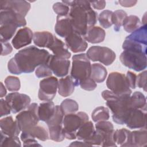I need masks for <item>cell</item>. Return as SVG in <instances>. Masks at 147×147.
I'll return each instance as SVG.
<instances>
[{"instance_id":"32","label":"cell","mask_w":147,"mask_h":147,"mask_svg":"<svg viewBox=\"0 0 147 147\" xmlns=\"http://www.w3.org/2000/svg\"><path fill=\"white\" fill-rule=\"evenodd\" d=\"M18 26L12 24H0V34L1 42L8 41L13 37Z\"/></svg>"},{"instance_id":"26","label":"cell","mask_w":147,"mask_h":147,"mask_svg":"<svg viewBox=\"0 0 147 147\" xmlns=\"http://www.w3.org/2000/svg\"><path fill=\"white\" fill-rule=\"evenodd\" d=\"M74 90L75 85L71 76L61 78L58 81V92L61 96H68L74 92Z\"/></svg>"},{"instance_id":"19","label":"cell","mask_w":147,"mask_h":147,"mask_svg":"<svg viewBox=\"0 0 147 147\" xmlns=\"http://www.w3.org/2000/svg\"><path fill=\"white\" fill-rule=\"evenodd\" d=\"M45 141L49 138V133L46 129L41 126L36 125L28 130L22 131L21 134V140L22 141L28 138H35Z\"/></svg>"},{"instance_id":"25","label":"cell","mask_w":147,"mask_h":147,"mask_svg":"<svg viewBox=\"0 0 147 147\" xmlns=\"http://www.w3.org/2000/svg\"><path fill=\"white\" fill-rule=\"evenodd\" d=\"M106 33L104 29L99 26H93L89 29L86 34L83 37L84 40L90 43H99L105 40Z\"/></svg>"},{"instance_id":"24","label":"cell","mask_w":147,"mask_h":147,"mask_svg":"<svg viewBox=\"0 0 147 147\" xmlns=\"http://www.w3.org/2000/svg\"><path fill=\"white\" fill-rule=\"evenodd\" d=\"M56 106L52 101L41 103L38 107V115L40 121L47 122L54 114Z\"/></svg>"},{"instance_id":"21","label":"cell","mask_w":147,"mask_h":147,"mask_svg":"<svg viewBox=\"0 0 147 147\" xmlns=\"http://www.w3.org/2000/svg\"><path fill=\"white\" fill-rule=\"evenodd\" d=\"M1 131L7 136H18L21 131L17 121H14L11 116L6 117L0 121Z\"/></svg>"},{"instance_id":"51","label":"cell","mask_w":147,"mask_h":147,"mask_svg":"<svg viewBox=\"0 0 147 147\" xmlns=\"http://www.w3.org/2000/svg\"><path fill=\"white\" fill-rule=\"evenodd\" d=\"M24 146H41L35 138H28L23 141Z\"/></svg>"},{"instance_id":"49","label":"cell","mask_w":147,"mask_h":147,"mask_svg":"<svg viewBox=\"0 0 147 147\" xmlns=\"http://www.w3.org/2000/svg\"><path fill=\"white\" fill-rule=\"evenodd\" d=\"M1 42L2 45L1 55L6 56L10 54L13 51V48L11 46L10 44L7 41H2Z\"/></svg>"},{"instance_id":"42","label":"cell","mask_w":147,"mask_h":147,"mask_svg":"<svg viewBox=\"0 0 147 147\" xmlns=\"http://www.w3.org/2000/svg\"><path fill=\"white\" fill-rule=\"evenodd\" d=\"M84 142L89 144L90 146L92 145H101L103 143V137L101 134L98 131L95 130L92 135L88 138L84 140Z\"/></svg>"},{"instance_id":"4","label":"cell","mask_w":147,"mask_h":147,"mask_svg":"<svg viewBox=\"0 0 147 147\" xmlns=\"http://www.w3.org/2000/svg\"><path fill=\"white\" fill-rule=\"evenodd\" d=\"M102 96L113 114V121L119 125L126 124L132 109L130 105V95H117L111 91L104 90Z\"/></svg>"},{"instance_id":"12","label":"cell","mask_w":147,"mask_h":147,"mask_svg":"<svg viewBox=\"0 0 147 147\" xmlns=\"http://www.w3.org/2000/svg\"><path fill=\"white\" fill-rule=\"evenodd\" d=\"M5 100L9 104L11 111L16 114L28 107L30 103V98L26 94L11 92L6 95Z\"/></svg>"},{"instance_id":"3","label":"cell","mask_w":147,"mask_h":147,"mask_svg":"<svg viewBox=\"0 0 147 147\" xmlns=\"http://www.w3.org/2000/svg\"><path fill=\"white\" fill-rule=\"evenodd\" d=\"M122 48L119 59L123 65L137 72L146 69V45L125 38Z\"/></svg>"},{"instance_id":"33","label":"cell","mask_w":147,"mask_h":147,"mask_svg":"<svg viewBox=\"0 0 147 147\" xmlns=\"http://www.w3.org/2000/svg\"><path fill=\"white\" fill-rule=\"evenodd\" d=\"M94 126L91 121H87L84 123L76 132V138L83 140L90 137L94 132Z\"/></svg>"},{"instance_id":"20","label":"cell","mask_w":147,"mask_h":147,"mask_svg":"<svg viewBox=\"0 0 147 147\" xmlns=\"http://www.w3.org/2000/svg\"><path fill=\"white\" fill-rule=\"evenodd\" d=\"M55 30L59 36L64 38L74 32L68 15L64 17L57 16Z\"/></svg>"},{"instance_id":"37","label":"cell","mask_w":147,"mask_h":147,"mask_svg":"<svg viewBox=\"0 0 147 147\" xmlns=\"http://www.w3.org/2000/svg\"><path fill=\"white\" fill-rule=\"evenodd\" d=\"M1 133L0 146L3 147L21 146V142L17 136H7L2 131Z\"/></svg>"},{"instance_id":"8","label":"cell","mask_w":147,"mask_h":147,"mask_svg":"<svg viewBox=\"0 0 147 147\" xmlns=\"http://www.w3.org/2000/svg\"><path fill=\"white\" fill-rule=\"evenodd\" d=\"M38 106L33 103L28 107V109L22 111L16 117L18 126L21 131L28 130L37 125L40 121L38 115Z\"/></svg>"},{"instance_id":"29","label":"cell","mask_w":147,"mask_h":147,"mask_svg":"<svg viewBox=\"0 0 147 147\" xmlns=\"http://www.w3.org/2000/svg\"><path fill=\"white\" fill-rule=\"evenodd\" d=\"M131 146L142 147L147 145V131L146 128L131 132Z\"/></svg>"},{"instance_id":"6","label":"cell","mask_w":147,"mask_h":147,"mask_svg":"<svg viewBox=\"0 0 147 147\" xmlns=\"http://www.w3.org/2000/svg\"><path fill=\"white\" fill-rule=\"evenodd\" d=\"M88 121V115L82 111L65 114L63 119V133L68 140L76 138V132L81 126Z\"/></svg>"},{"instance_id":"2","label":"cell","mask_w":147,"mask_h":147,"mask_svg":"<svg viewBox=\"0 0 147 147\" xmlns=\"http://www.w3.org/2000/svg\"><path fill=\"white\" fill-rule=\"evenodd\" d=\"M62 2L71 6L68 16L74 31L84 37L89 29L96 23L97 13L92 9L88 1H63Z\"/></svg>"},{"instance_id":"44","label":"cell","mask_w":147,"mask_h":147,"mask_svg":"<svg viewBox=\"0 0 147 147\" xmlns=\"http://www.w3.org/2000/svg\"><path fill=\"white\" fill-rule=\"evenodd\" d=\"M146 76L147 72L144 71L140 73L136 79V86L140 88H143L145 91H146Z\"/></svg>"},{"instance_id":"16","label":"cell","mask_w":147,"mask_h":147,"mask_svg":"<svg viewBox=\"0 0 147 147\" xmlns=\"http://www.w3.org/2000/svg\"><path fill=\"white\" fill-rule=\"evenodd\" d=\"M66 46L74 53L84 52L87 48L88 44L84 37L73 32L65 38Z\"/></svg>"},{"instance_id":"17","label":"cell","mask_w":147,"mask_h":147,"mask_svg":"<svg viewBox=\"0 0 147 147\" xmlns=\"http://www.w3.org/2000/svg\"><path fill=\"white\" fill-rule=\"evenodd\" d=\"M33 38V33L32 30L28 27H25L17 31L11 41V44L15 49H19L30 44Z\"/></svg>"},{"instance_id":"41","label":"cell","mask_w":147,"mask_h":147,"mask_svg":"<svg viewBox=\"0 0 147 147\" xmlns=\"http://www.w3.org/2000/svg\"><path fill=\"white\" fill-rule=\"evenodd\" d=\"M53 11L57 14V16L64 17L68 16L69 12V6L61 2L55 3L53 5Z\"/></svg>"},{"instance_id":"40","label":"cell","mask_w":147,"mask_h":147,"mask_svg":"<svg viewBox=\"0 0 147 147\" xmlns=\"http://www.w3.org/2000/svg\"><path fill=\"white\" fill-rule=\"evenodd\" d=\"M5 84L10 91H17L20 89L21 84L18 78L14 76H9L5 80Z\"/></svg>"},{"instance_id":"9","label":"cell","mask_w":147,"mask_h":147,"mask_svg":"<svg viewBox=\"0 0 147 147\" xmlns=\"http://www.w3.org/2000/svg\"><path fill=\"white\" fill-rule=\"evenodd\" d=\"M106 86L111 91L117 95H130L131 93L126 76L121 72H111L107 79Z\"/></svg>"},{"instance_id":"5","label":"cell","mask_w":147,"mask_h":147,"mask_svg":"<svg viewBox=\"0 0 147 147\" xmlns=\"http://www.w3.org/2000/svg\"><path fill=\"white\" fill-rule=\"evenodd\" d=\"M91 64L86 53L74 55L71 77L75 86H78L86 79L91 78Z\"/></svg>"},{"instance_id":"48","label":"cell","mask_w":147,"mask_h":147,"mask_svg":"<svg viewBox=\"0 0 147 147\" xmlns=\"http://www.w3.org/2000/svg\"><path fill=\"white\" fill-rule=\"evenodd\" d=\"M128 84L129 85L130 88H131L132 89H134L136 87V79L137 76L136 75L131 72V71H127L126 75Z\"/></svg>"},{"instance_id":"1","label":"cell","mask_w":147,"mask_h":147,"mask_svg":"<svg viewBox=\"0 0 147 147\" xmlns=\"http://www.w3.org/2000/svg\"><path fill=\"white\" fill-rule=\"evenodd\" d=\"M49 52L44 49L30 46L19 51L8 62V71L12 74L31 73L37 67L48 64L51 57Z\"/></svg>"},{"instance_id":"14","label":"cell","mask_w":147,"mask_h":147,"mask_svg":"<svg viewBox=\"0 0 147 147\" xmlns=\"http://www.w3.org/2000/svg\"><path fill=\"white\" fill-rule=\"evenodd\" d=\"M48 65L52 72L56 76L64 77L68 73L70 61L68 59H60L51 55Z\"/></svg>"},{"instance_id":"46","label":"cell","mask_w":147,"mask_h":147,"mask_svg":"<svg viewBox=\"0 0 147 147\" xmlns=\"http://www.w3.org/2000/svg\"><path fill=\"white\" fill-rule=\"evenodd\" d=\"M95 128L97 130L103 131L114 130V126L112 123L107 121H101L97 122L95 124Z\"/></svg>"},{"instance_id":"31","label":"cell","mask_w":147,"mask_h":147,"mask_svg":"<svg viewBox=\"0 0 147 147\" xmlns=\"http://www.w3.org/2000/svg\"><path fill=\"white\" fill-rule=\"evenodd\" d=\"M130 105L131 109L146 111V100L145 95L140 91L134 92L130 97Z\"/></svg>"},{"instance_id":"10","label":"cell","mask_w":147,"mask_h":147,"mask_svg":"<svg viewBox=\"0 0 147 147\" xmlns=\"http://www.w3.org/2000/svg\"><path fill=\"white\" fill-rule=\"evenodd\" d=\"M86 55L91 61H98L105 65L111 64L116 58L115 52L106 47L92 46L88 49Z\"/></svg>"},{"instance_id":"47","label":"cell","mask_w":147,"mask_h":147,"mask_svg":"<svg viewBox=\"0 0 147 147\" xmlns=\"http://www.w3.org/2000/svg\"><path fill=\"white\" fill-rule=\"evenodd\" d=\"M0 110L1 117L9 115L10 114V112L11 111L10 107L6 100L3 99H1L0 100Z\"/></svg>"},{"instance_id":"52","label":"cell","mask_w":147,"mask_h":147,"mask_svg":"<svg viewBox=\"0 0 147 147\" xmlns=\"http://www.w3.org/2000/svg\"><path fill=\"white\" fill-rule=\"evenodd\" d=\"M119 3L123 7H132L134 6L137 1H119Z\"/></svg>"},{"instance_id":"23","label":"cell","mask_w":147,"mask_h":147,"mask_svg":"<svg viewBox=\"0 0 147 147\" xmlns=\"http://www.w3.org/2000/svg\"><path fill=\"white\" fill-rule=\"evenodd\" d=\"M55 36L48 31L36 32L33 34V42L39 47L49 48L53 41Z\"/></svg>"},{"instance_id":"22","label":"cell","mask_w":147,"mask_h":147,"mask_svg":"<svg viewBox=\"0 0 147 147\" xmlns=\"http://www.w3.org/2000/svg\"><path fill=\"white\" fill-rule=\"evenodd\" d=\"M48 49L53 52V55L60 59H68L71 55L65 44L56 36Z\"/></svg>"},{"instance_id":"54","label":"cell","mask_w":147,"mask_h":147,"mask_svg":"<svg viewBox=\"0 0 147 147\" xmlns=\"http://www.w3.org/2000/svg\"><path fill=\"white\" fill-rule=\"evenodd\" d=\"M6 94V89L2 82H1V98L5 96Z\"/></svg>"},{"instance_id":"36","label":"cell","mask_w":147,"mask_h":147,"mask_svg":"<svg viewBox=\"0 0 147 147\" xmlns=\"http://www.w3.org/2000/svg\"><path fill=\"white\" fill-rule=\"evenodd\" d=\"M127 16V13L123 10H117L113 12L112 24L114 25L115 31H119L121 26H122L123 22Z\"/></svg>"},{"instance_id":"39","label":"cell","mask_w":147,"mask_h":147,"mask_svg":"<svg viewBox=\"0 0 147 147\" xmlns=\"http://www.w3.org/2000/svg\"><path fill=\"white\" fill-rule=\"evenodd\" d=\"M112 14L113 11L105 10L102 11L99 15L98 21L100 25L104 28L107 29L112 25Z\"/></svg>"},{"instance_id":"35","label":"cell","mask_w":147,"mask_h":147,"mask_svg":"<svg viewBox=\"0 0 147 147\" xmlns=\"http://www.w3.org/2000/svg\"><path fill=\"white\" fill-rule=\"evenodd\" d=\"M91 117L95 122L107 121L110 118L109 110L107 107L103 106L98 107L93 110L91 114Z\"/></svg>"},{"instance_id":"15","label":"cell","mask_w":147,"mask_h":147,"mask_svg":"<svg viewBox=\"0 0 147 147\" xmlns=\"http://www.w3.org/2000/svg\"><path fill=\"white\" fill-rule=\"evenodd\" d=\"M146 112L141 109H132L126 123L127 127L132 129L146 128Z\"/></svg>"},{"instance_id":"13","label":"cell","mask_w":147,"mask_h":147,"mask_svg":"<svg viewBox=\"0 0 147 147\" xmlns=\"http://www.w3.org/2000/svg\"><path fill=\"white\" fill-rule=\"evenodd\" d=\"M1 11L10 10L25 17L30 9V4L26 1L5 0L0 1Z\"/></svg>"},{"instance_id":"30","label":"cell","mask_w":147,"mask_h":147,"mask_svg":"<svg viewBox=\"0 0 147 147\" xmlns=\"http://www.w3.org/2000/svg\"><path fill=\"white\" fill-rule=\"evenodd\" d=\"M107 75L106 68L99 63H94L91 65V78L96 83H102Z\"/></svg>"},{"instance_id":"43","label":"cell","mask_w":147,"mask_h":147,"mask_svg":"<svg viewBox=\"0 0 147 147\" xmlns=\"http://www.w3.org/2000/svg\"><path fill=\"white\" fill-rule=\"evenodd\" d=\"M52 71L51 69L48 64H42L37 67L35 71V75L38 78H47L51 76Z\"/></svg>"},{"instance_id":"45","label":"cell","mask_w":147,"mask_h":147,"mask_svg":"<svg viewBox=\"0 0 147 147\" xmlns=\"http://www.w3.org/2000/svg\"><path fill=\"white\" fill-rule=\"evenodd\" d=\"M81 88L86 91H92L95 90L97 86L96 82L91 78H88L80 83Z\"/></svg>"},{"instance_id":"11","label":"cell","mask_w":147,"mask_h":147,"mask_svg":"<svg viewBox=\"0 0 147 147\" xmlns=\"http://www.w3.org/2000/svg\"><path fill=\"white\" fill-rule=\"evenodd\" d=\"M58 88V80L54 76L47 77L40 82L38 97L43 101H52Z\"/></svg>"},{"instance_id":"38","label":"cell","mask_w":147,"mask_h":147,"mask_svg":"<svg viewBox=\"0 0 147 147\" xmlns=\"http://www.w3.org/2000/svg\"><path fill=\"white\" fill-rule=\"evenodd\" d=\"M60 106L65 115L74 113L79 109L78 103L75 100L71 99H66L64 100Z\"/></svg>"},{"instance_id":"50","label":"cell","mask_w":147,"mask_h":147,"mask_svg":"<svg viewBox=\"0 0 147 147\" xmlns=\"http://www.w3.org/2000/svg\"><path fill=\"white\" fill-rule=\"evenodd\" d=\"M90 3L92 6L97 10L103 9L106 6V2L105 1H89Z\"/></svg>"},{"instance_id":"7","label":"cell","mask_w":147,"mask_h":147,"mask_svg":"<svg viewBox=\"0 0 147 147\" xmlns=\"http://www.w3.org/2000/svg\"><path fill=\"white\" fill-rule=\"evenodd\" d=\"M64 115L60 106L56 105L53 115L46 122L48 127L49 138L53 141L60 142L65 138L63 131Z\"/></svg>"},{"instance_id":"27","label":"cell","mask_w":147,"mask_h":147,"mask_svg":"<svg viewBox=\"0 0 147 147\" xmlns=\"http://www.w3.org/2000/svg\"><path fill=\"white\" fill-rule=\"evenodd\" d=\"M131 132L125 128L114 131V138L115 142L121 146H131Z\"/></svg>"},{"instance_id":"18","label":"cell","mask_w":147,"mask_h":147,"mask_svg":"<svg viewBox=\"0 0 147 147\" xmlns=\"http://www.w3.org/2000/svg\"><path fill=\"white\" fill-rule=\"evenodd\" d=\"M5 23L15 24L18 27H23L26 25V21L23 16L14 11L7 10L1 11L0 13V24Z\"/></svg>"},{"instance_id":"53","label":"cell","mask_w":147,"mask_h":147,"mask_svg":"<svg viewBox=\"0 0 147 147\" xmlns=\"http://www.w3.org/2000/svg\"><path fill=\"white\" fill-rule=\"evenodd\" d=\"M69 146H91L89 144L86 143L85 142L81 141H74L72 142Z\"/></svg>"},{"instance_id":"28","label":"cell","mask_w":147,"mask_h":147,"mask_svg":"<svg viewBox=\"0 0 147 147\" xmlns=\"http://www.w3.org/2000/svg\"><path fill=\"white\" fill-rule=\"evenodd\" d=\"M147 26L146 25L140 26L133 32L130 35L126 37V39L134 41L142 45H147Z\"/></svg>"},{"instance_id":"34","label":"cell","mask_w":147,"mask_h":147,"mask_svg":"<svg viewBox=\"0 0 147 147\" xmlns=\"http://www.w3.org/2000/svg\"><path fill=\"white\" fill-rule=\"evenodd\" d=\"M140 25L141 21L139 18L134 15L127 16L122 24L124 30L128 33H132L140 28Z\"/></svg>"}]
</instances>
